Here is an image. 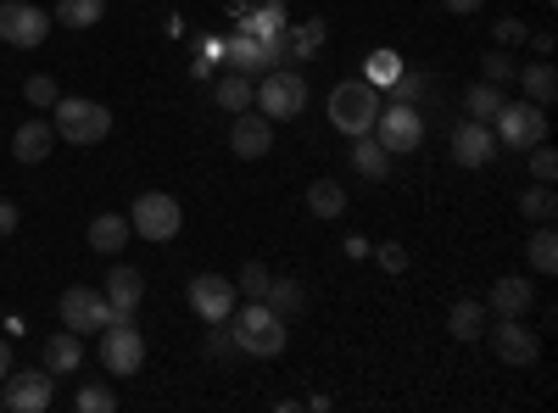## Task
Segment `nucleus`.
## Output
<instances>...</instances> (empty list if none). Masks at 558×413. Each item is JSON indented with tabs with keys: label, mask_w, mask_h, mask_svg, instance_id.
Segmentation results:
<instances>
[{
	"label": "nucleus",
	"mask_w": 558,
	"mask_h": 413,
	"mask_svg": "<svg viewBox=\"0 0 558 413\" xmlns=\"http://www.w3.org/2000/svg\"><path fill=\"white\" fill-rule=\"evenodd\" d=\"M223 62H229V73H246V78H252V73H268V62H263V45H257L252 34H241V28L223 39Z\"/></svg>",
	"instance_id": "nucleus-22"
},
{
	"label": "nucleus",
	"mask_w": 558,
	"mask_h": 413,
	"mask_svg": "<svg viewBox=\"0 0 558 413\" xmlns=\"http://www.w3.org/2000/svg\"><path fill=\"white\" fill-rule=\"evenodd\" d=\"M279 28H286V0H263L252 17H241V34H252V39H268Z\"/></svg>",
	"instance_id": "nucleus-30"
},
{
	"label": "nucleus",
	"mask_w": 558,
	"mask_h": 413,
	"mask_svg": "<svg viewBox=\"0 0 558 413\" xmlns=\"http://www.w3.org/2000/svg\"><path fill=\"white\" fill-rule=\"evenodd\" d=\"M45 369L51 375H78L84 369V336H73V330H57L51 341H45Z\"/></svg>",
	"instance_id": "nucleus-19"
},
{
	"label": "nucleus",
	"mask_w": 558,
	"mask_h": 413,
	"mask_svg": "<svg viewBox=\"0 0 558 413\" xmlns=\"http://www.w3.org/2000/svg\"><path fill=\"white\" fill-rule=\"evenodd\" d=\"M531 296H536V291L520 280V274H502V280L492 286V296H486V313H492V318H525V313H531Z\"/></svg>",
	"instance_id": "nucleus-16"
},
{
	"label": "nucleus",
	"mask_w": 558,
	"mask_h": 413,
	"mask_svg": "<svg viewBox=\"0 0 558 413\" xmlns=\"http://www.w3.org/2000/svg\"><path fill=\"white\" fill-rule=\"evenodd\" d=\"M492 336V352L502 363H514V369H531V363L542 357V336L525 325V318H497V325H486Z\"/></svg>",
	"instance_id": "nucleus-12"
},
{
	"label": "nucleus",
	"mask_w": 558,
	"mask_h": 413,
	"mask_svg": "<svg viewBox=\"0 0 558 413\" xmlns=\"http://www.w3.org/2000/svg\"><path fill=\"white\" fill-rule=\"evenodd\" d=\"M492 157H497V134H492V123L463 118V123L452 129V162H458V168H486Z\"/></svg>",
	"instance_id": "nucleus-15"
},
{
	"label": "nucleus",
	"mask_w": 558,
	"mask_h": 413,
	"mask_svg": "<svg viewBox=\"0 0 558 413\" xmlns=\"http://www.w3.org/2000/svg\"><path fill=\"white\" fill-rule=\"evenodd\" d=\"M368 252H375V263H380L386 274H402V268H408V252H402L397 241H386V246H368Z\"/></svg>",
	"instance_id": "nucleus-43"
},
{
	"label": "nucleus",
	"mask_w": 558,
	"mask_h": 413,
	"mask_svg": "<svg viewBox=\"0 0 558 413\" xmlns=\"http://www.w3.org/2000/svg\"><path fill=\"white\" fill-rule=\"evenodd\" d=\"M213 101H218L223 112H246V107H257V84H252L246 73H223V78L213 84Z\"/></svg>",
	"instance_id": "nucleus-24"
},
{
	"label": "nucleus",
	"mask_w": 558,
	"mask_h": 413,
	"mask_svg": "<svg viewBox=\"0 0 558 413\" xmlns=\"http://www.w3.org/2000/svg\"><path fill=\"white\" fill-rule=\"evenodd\" d=\"M492 39H497V45H525L531 28H525V17H497V23H492Z\"/></svg>",
	"instance_id": "nucleus-41"
},
{
	"label": "nucleus",
	"mask_w": 558,
	"mask_h": 413,
	"mask_svg": "<svg viewBox=\"0 0 558 413\" xmlns=\"http://www.w3.org/2000/svg\"><path fill=\"white\" fill-rule=\"evenodd\" d=\"M307 212L313 218H341L347 212V185L341 179H313L307 185Z\"/></svg>",
	"instance_id": "nucleus-25"
},
{
	"label": "nucleus",
	"mask_w": 558,
	"mask_h": 413,
	"mask_svg": "<svg viewBox=\"0 0 558 413\" xmlns=\"http://www.w3.org/2000/svg\"><path fill=\"white\" fill-rule=\"evenodd\" d=\"M330 123L347 134V141H357V134H375V118H380V89L368 78H347L330 89Z\"/></svg>",
	"instance_id": "nucleus-2"
},
{
	"label": "nucleus",
	"mask_w": 558,
	"mask_h": 413,
	"mask_svg": "<svg viewBox=\"0 0 558 413\" xmlns=\"http://www.w3.org/2000/svg\"><path fill=\"white\" fill-rule=\"evenodd\" d=\"M497 134V151H531L536 141H547V107L536 101H502L492 118Z\"/></svg>",
	"instance_id": "nucleus-4"
},
{
	"label": "nucleus",
	"mask_w": 558,
	"mask_h": 413,
	"mask_svg": "<svg viewBox=\"0 0 558 413\" xmlns=\"http://www.w3.org/2000/svg\"><path fill=\"white\" fill-rule=\"evenodd\" d=\"M23 101H28L34 112H45V107H57V101H62V89H57V78H45V73H34V78L23 84Z\"/></svg>",
	"instance_id": "nucleus-38"
},
{
	"label": "nucleus",
	"mask_w": 558,
	"mask_h": 413,
	"mask_svg": "<svg viewBox=\"0 0 558 413\" xmlns=\"http://www.w3.org/2000/svg\"><path fill=\"white\" fill-rule=\"evenodd\" d=\"M463 107H470V118H481V123H492L497 118V107H502V84H470V96H463Z\"/></svg>",
	"instance_id": "nucleus-32"
},
{
	"label": "nucleus",
	"mask_w": 558,
	"mask_h": 413,
	"mask_svg": "<svg viewBox=\"0 0 558 413\" xmlns=\"http://www.w3.org/2000/svg\"><path fill=\"white\" fill-rule=\"evenodd\" d=\"M140 296H146V274H140L134 263H118V268L107 274V302H112V313H134Z\"/></svg>",
	"instance_id": "nucleus-17"
},
{
	"label": "nucleus",
	"mask_w": 558,
	"mask_h": 413,
	"mask_svg": "<svg viewBox=\"0 0 558 413\" xmlns=\"http://www.w3.org/2000/svg\"><path fill=\"white\" fill-rule=\"evenodd\" d=\"M51 397H57V375L45 369V363H39V369H12L7 391H0V402H7L12 413H45Z\"/></svg>",
	"instance_id": "nucleus-11"
},
{
	"label": "nucleus",
	"mask_w": 558,
	"mask_h": 413,
	"mask_svg": "<svg viewBox=\"0 0 558 413\" xmlns=\"http://www.w3.org/2000/svg\"><path fill=\"white\" fill-rule=\"evenodd\" d=\"M520 212H525L531 223H553V212H558V196H553V185H531V191L520 196Z\"/></svg>",
	"instance_id": "nucleus-33"
},
{
	"label": "nucleus",
	"mask_w": 558,
	"mask_h": 413,
	"mask_svg": "<svg viewBox=\"0 0 558 413\" xmlns=\"http://www.w3.org/2000/svg\"><path fill=\"white\" fill-rule=\"evenodd\" d=\"M324 39H330L324 17H307L302 28H291V62H313V57L324 51Z\"/></svg>",
	"instance_id": "nucleus-29"
},
{
	"label": "nucleus",
	"mask_w": 558,
	"mask_h": 413,
	"mask_svg": "<svg viewBox=\"0 0 558 413\" xmlns=\"http://www.w3.org/2000/svg\"><path fill=\"white\" fill-rule=\"evenodd\" d=\"M302 107H307V78L291 68H268L257 84V112L268 123H286V118H302Z\"/></svg>",
	"instance_id": "nucleus-7"
},
{
	"label": "nucleus",
	"mask_w": 558,
	"mask_h": 413,
	"mask_svg": "<svg viewBox=\"0 0 558 413\" xmlns=\"http://www.w3.org/2000/svg\"><path fill=\"white\" fill-rule=\"evenodd\" d=\"M486 307L481 302H452V313H447V336L452 341H481V330H486Z\"/></svg>",
	"instance_id": "nucleus-27"
},
{
	"label": "nucleus",
	"mask_w": 558,
	"mask_h": 413,
	"mask_svg": "<svg viewBox=\"0 0 558 413\" xmlns=\"http://www.w3.org/2000/svg\"><path fill=\"white\" fill-rule=\"evenodd\" d=\"M268 280H274V274H268L263 263H246V268H241V280H235V291H241L246 302H257V296L268 291Z\"/></svg>",
	"instance_id": "nucleus-40"
},
{
	"label": "nucleus",
	"mask_w": 558,
	"mask_h": 413,
	"mask_svg": "<svg viewBox=\"0 0 558 413\" xmlns=\"http://www.w3.org/2000/svg\"><path fill=\"white\" fill-rule=\"evenodd\" d=\"M263 302H268L279 318H296V313L307 307V291H302V280H291V274H274L268 291H263Z\"/></svg>",
	"instance_id": "nucleus-23"
},
{
	"label": "nucleus",
	"mask_w": 558,
	"mask_h": 413,
	"mask_svg": "<svg viewBox=\"0 0 558 413\" xmlns=\"http://www.w3.org/2000/svg\"><path fill=\"white\" fill-rule=\"evenodd\" d=\"M352 168L363 179H386L391 173V151L375 141V134H357V141H352Z\"/></svg>",
	"instance_id": "nucleus-26"
},
{
	"label": "nucleus",
	"mask_w": 558,
	"mask_h": 413,
	"mask_svg": "<svg viewBox=\"0 0 558 413\" xmlns=\"http://www.w3.org/2000/svg\"><path fill=\"white\" fill-rule=\"evenodd\" d=\"M51 146H57V129L45 123V118H28V123L12 134V157H17V162H45V157H51Z\"/></svg>",
	"instance_id": "nucleus-18"
},
{
	"label": "nucleus",
	"mask_w": 558,
	"mask_h": 413,
	"mask_svg": "<svg viewBox=\"0 0 558 413\" xmlns=\"http://www.w3.org/2000/svg\"><path fill=\"white\" fill-rule=\"evenodd\" d=\"M425 89H430V73H408L402 68V78L391 84V101L397 107H418V101H425Z\"/></svg>",
	"instance_id": "nucleus-37"
},
{
	"label": "nucleus",
	"mask_w": 558,
	"mask_h": 413,
	"mask_svg": "<svg viewBox=\"0 0 558 413\" xmlns=\"http://www.w3.org/2000/svg\"><path fill=\"white\" fill-rule=\"evenodd\" d=\"M140 363H146V336H140L134 313H112V325L101 330V369L107 375H140Z\"/></svg>",
	"instance_id": "nucleus-6"
},
{
	"label": "nucleus",
	"mask_w": 558,
	"mask_h": 413,
	"mask_svg": "<svg viewBox=\"0 0 558 413\" xmlns=\"http://www.w3.org/2000/svg\"><path fill=\"white\" fill-rule=\"evenodd\" d=\"M51 129H57V141L68 146H101L107 134H112V112L101 101H84V96H62L51 107Z\"/></svg>",
	"instance_id": "nucleus-3"
},
{
	"label": "nucleus",
	"mask_w": 558,
	"mask_h": 413,
	"mask_svg": "<svg viewBox=\"0 0 558 413\" xmlns=\"http://www.w3.org/2000/svg\"><path fill=\"white\" fill-rule=\"evenodd\" d=\"M107 325H112L107 291H89V286L62 291V330H73V336H101Z\"/></svg>",
	"instance_id": "nucleus-9"
},
{
	"label": "nucleus",
	"mask_w": 558,
	"mask_h": 413,
	"mask_svg": "<svg viewBox=\"0 0 558 413\" xmlns=\"http://www.w3.org/2000/svg\"><path fill=\"white\" fill-rule=\"evenodd\" d=\"M241 302L235 280H223V274H196L191 280V313L202 318V325H218V318H229Z\"/></svg>",
	"instance_id": "nucleus-13"
},
{
	"label": "nucleus",
	"mask_w": 558,
	"mask_h": 413,
	"mask_svg": "<svg viewBox=\"0 0 558 413\" xmlns=\"http://www.w3.org/2000/svg\"><path fill=\"white\" fill-rule=\"evenodd\" d=\"M112 408H118L112 386H78L73 391V413H112Z\"/></svg>",
	"instance_id": "nucleus-35"
},
{
	"label": "nucleus",
	"mask_w": 558,
	"mask_h": 413,
	"mask_svg": "<svg viewBox=\"0 0 558 413\" xmlns=\"http://www.w3.org/2000/svg\"><path fill=\"white\" fill-rule=\"evenodd\" d=\"M514 78L525 89V101H536V107H553L558 101V68L553 62H525Z\"/></svg>",
	"instance_id": "nucleus-21"
},
{
	"label": "nucleus",
	"mask_w": 558,
	"mask_h": 413,
	"mask_svg": "<svg viewBox=\"0 0 558 413\" xmlns=\"http://www.w3.org/2000/svg\"><path fill=\"white\" fill-rule=\"evenodd\" d=\"M363 78L375 84V89H391V84L402 78V57H397V51H368V57H363Z\"/></svg>",
	"instance_id": "nucleus-31"
},
{
	"label": "nucleus",
	"mask_w": 558,
	"mask_h": 413,
	"mask_svg": "<svg viewBox=\"0 0 558 413\" xmlns=\"http://www.w3.org/2000/svg\"><path fill=\"white\" fill-rule=\"evenodd\" d=\"M531 45H536V57H553V34L542 28V34H531Z\"/></svg>",
	"instance_id": "nucleus-46"
},
{
	"label": "nucleus",
	"mask_w": 558,
	"mask_h": 413,
	"mask_svg": "<svg viewBox=\"0 0 558 413\" xmlns=\"http://www.w3.org/2000/svg\"><path fill=\"white\" fill-rule=\"evenodd\" d=\"M291 318H279L263 296L257 302H235V313H229V336H235V352H252V357H279L291 341Z\"/></svg>",
	"instance_id": "nucleus-1"
},
{
	"label": "nucleus",
	"mask_w": 558,
	"mask_h": 413,
	"mask_svg": "<svg viewBox=\"0 0 558 413\" xmlns=\"http://www.w3.org/2000/svg\"><path fill=\"white\" fill-rule=\"evenodd\" d=\"M51 12L28 7V0H0V39L17 45V51H34V45H45V34H51Z\"/></svg>",
	"instance_id": "nucleus-10"
},
{
	"label": "nucleus",
	"mask_w": 558,
	"mask_h": 413,
	"mask_svg": "<svg viewBox=\"0 0 558 413\" xmlns=\"http://www.w3.org/2000/svg\"><path fill=\"white\" fill-rule=\"evenodd\" d=\"M17 223H23L17 202H0V241H7V235H17Z\"/></svg>",
	"instance_id": "nucleus-44"
},
{
	"label": "nucleus",
	"mask_w": 558,
	"mask_h": 413,
	"mask_svg": "<svg viewBox=\"0 0 558 413\" xmlns=\"http://www.w3.org/2000/svg\"><path fill=\"white\" fill-rule=\"evenodd\" d=\"M531 268L536 274H553L558 268V235H553V223H542L536 235H531Z\"/></svg>",
	"instance_id": "nucleus-34"
},
{
	"label": "nucleus",
	"mask_w": 558,
	"mask_h": 413,
	"mask_svg": "<svg viewBox=\"0 0 558 413\" xmlns=\"http://www.w3.org/2000/svg\"><path fill=\"white\" fill-rule=\"evenodd\" d=\"M347 257H368V241L363 235H347Z\"/></svg>",
	"instance_id": "nucleus-47"
},
{
	"label": "nucleus",
	"mask_w": 558,
	"mask_h": 413,
	"mask_svg": "<svg viewBox=\"0 0 558 413\" xmlns=\"http://www.w3.org/2000/svg\"><path fill=\"white\" fill-rule=\"evenodd\" d=\"M375 141L391 151V157H408V151H418L425 146V112L418 107H380V118H375Z\"/></svg>",
	"instance_id": "nucleus-8"
},
{
	"label": "nucleus",
	"mask_w": 558,
	"mask_h": 413,
	"mask_svg": "<svg viewBox=\"0 0 558 413\" xmlns=\"http://www.w3.org/2000/svg\"><path fill=\"white\" fill-rule=\"evenodd\" d=\"M207 352H213V357H235V336H229V318L207 325Z\"/></svg>",
	"instance_id": "nucleus-42"
},
{
	"label": "nucleus",
	"mask_w": 558,
	"mask_h": 413,
	"mask_svg": "<svg viewBox=\"0 0 558 413\" xmlns=\"http://www.w3.org/2000/svg\"><path fill=\"white\" fill-rule=\"evenodd\" d=\"M514 73H520V68H514V57H508V45H492V51L481 57V78H486V84H508Z\"/></svg>",
	"instance_id": "nucleus-36"
},
{
	"label": "nucleus",
	"mask_w": 558,
	"mask_h": 413,
	"mask_svg": "<svg viewBox=\"0 0 558 413\" xmlns=\"http://www.w3.org/2000/svg\"><path fill=\"white\" fill-rule=\"evenodd\" d=\"M129 229L140 241H151V246H168L184 229V207L168 191H146V196H134V207H129Z\"/></svg>",
	"instance_id": "nucleus-5"
},
{
	"label": "nucleus",
	"mask_w": 558,
	"mask_h": 413,
	"mask_svg": "<svg viewBox=\"0 0 558 413\" xmlns=\"http://www.w3.org/2000/svg\"><path fill=\"white\" fill-rule=\"evenodd\" d=\"M441 7H447V12H458V17H470V12H481V7H486V0H441Z\"/></svg>",
	"instance_id": "nucleus-45"
},
{
	"label": "nucleus",
	"mask_w": 558,
	"mask_h": 413,
	"mask_svg": "<svg viewBox=\"0 0 558 413\" xmlns=\"http://www.w3.org/2000/svg\"><path fill=\"white\" fill-rule=\"evenodd\" d=\"M129 235H134V229H129L123 212H96V218H89V246L107 252V257H118L129 246Z\"/></svg>",
	"instance_id": "nucleus-20"
},
{
	"label": "nucleus",
	"mask_w": 558,
	"mask_h": 413,
	"mask_svg": "<svg viewBox=\"0 0 558 413\" xmlns=\"http://www.w3.org/2000/svg\"><path fill=\"white\" fill-rule=\"evenodd\" d=\"M531 173H536V185H553V179H558V151L547 141L531 146Z\"/></svg>",
	"instance_id": "nucleus-39"
},
{
	"label": "nucleus",
	"mask_w": 558,
	"mask_h": 413,
	"mask_svg": "<svg viewBox=\"0 0 558 413\" xmlns=\"http://www.w3.org/2000/svg\"><path fill=\"white\" fill-rule=\"evenodd\" d=\"M7 375H12V347L0 341V380H7Z\"/></svg>",
	"instance_id": "nucleus-48"
},
{
	"label": "nucleus",
	"mask_w": 558,
	"mask_h": 413,
	"mask_svg": "<svg viewBox=\"0 0 558 413\" xmlns=\"http://www.w3.org/2000/svg\"><path fill=\"white\" fill-rule=\"evenodd\" d=\"M0 408H7V402H0Z\"/></svg>",
	"instance_id": "nucleus-49"
},
{
	"label": "nucleus",
	"mask_w": 558,
	"mask_h": 413,
	"mask_svg": "<svg viewBox=\"0 0 558 413\" xmlns=\"http://www.w3.org/2000/svg\"><path fill=\"white\" fill-rule=\"evenodd\" d=\"M229 151H235L241 162H263L274 151V123L263 112H235V123H229Z\"/></svg>",
	"instance_id": "nucleus-14"
},
{
	"label": "nucleus",
	"mask_w": 558,
	"mask_h": 413,
	"mask_svg": "<svg viewBox=\"0 0 558 413\" xmlns=\"http://www.w3.org/2000/svg\"><path fill=\"white\" fill-rule=\"evenodd\" d=\"M101 12H107V0H57L51 23H62V28H96Z\"/></svg>",
	"instance_id": "nucleus-28"
}]
</instances>
